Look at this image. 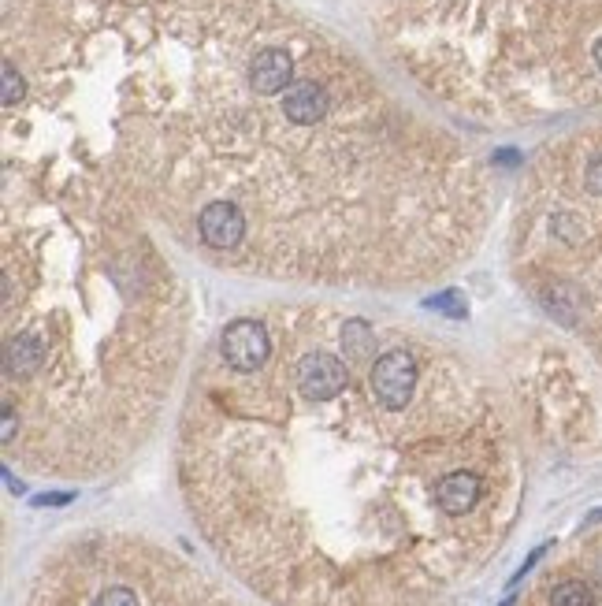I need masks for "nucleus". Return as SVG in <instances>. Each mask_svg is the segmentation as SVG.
Masks as SVG:
<instances>
[{
    "label": "nucleus",
    "mask_w": 602,
    "mask_h": 606,
    "mask_svg": "<svg viewBox=\"0 0 602 606\" xmlns=\"http://www.w3.org/2000/svg\"><path fill=\"white\" fill-rule=\"evenodd\" d=\"M550 606H595V599H591L588 584H580V580H565V584L554 588Z\"/></svg>",
    "instance_id": "nucleus-4"
},
{
    "label": "nucleus",
    "mask_w": 602,
    "mask_h": 606,
    "mask_svg": "<svg viewBox=\"0 0 602 606\" xmlns=\"http://www.w3.org/2000/svg\"><path fill=\"white\" fill-rule=\"evenodd\" d=\"M4 432L41 473H97L183 369L190 294L142 216L86 183H4Z\"/></svg>",
    "instance_id": "nucleus-2"
},
{
    "label": "nucleus",
    "mask_w": 602,
    "mask_h": 606,
    "mask_svg": "<svg viewBox=\"0 0 602 606\" xmlns=\"http://www.w3.org/2000/svg\"><path fill=\"white\" fill-rule=\"evenodd\" d=\"M272 354L216 350L183 413L190 514L275 606H443L498 547L506 447L480 380L446 350L409 406L372 383L383 324L331 302L261 313Z\"/></svg>",
    "instance_id": "nucleus-1"
},
{
    "label": "nucleus",
    "mask_w": 602,
    "mask_h": 606,
    "mask_svg": "<svg viewBox=\"0 0 602 606\" xmlns=\"http://www.w3.org/2000/svg\"><path fill=\"white\" fill-rule=\"evenodd\" d=\"M591 60H595V67L602 71V38H595V45H591Z\"/></svg>",
    "instance_id": "nucleus-6"
},
{
    "label": "nucleus",
    "mask_w": 602,
    "mask_h": 606,
    "mask_svg": "<svg viewBox=\"0 0 602 606\" xmlns=\"http://www.w3.org/2000/svg\"><path fill=\"white\" fill-rule=\"evenodd\" d=\"M510 257L521 287L562 328L602 343V194H543L521 205L510 227Z\"/></svg>",
    "instance_id": "nucleus-3"
},
{
    "label": "nucleus",
    "mask_w": 602,
    "mask_h": 606,
    "mask_svg": "<svg viewBox=\"0 0 602 606\" xmlns=\"http://www.w3.org/2000/svg\"><path fill=\"white\" fill-rule=\"evenodd\" d=\"M23 97H27V82L19 75L15 60H4V108H15Z\"/></svg>",
    "instance_id": "nucleus-5"
}]
</instances>
